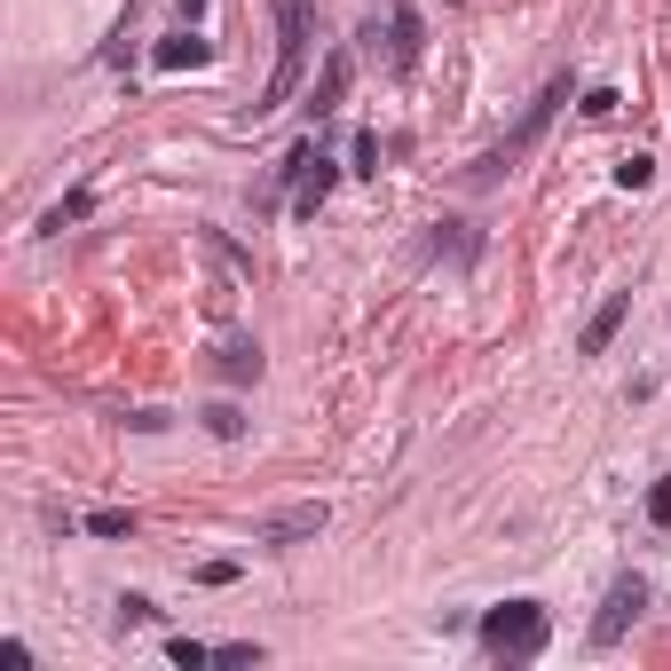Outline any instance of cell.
Wrapping results in <instances>:
<instances>
[{"mask_svg": "<svg viewBox=\"0 0 671 671\" xmlns=\"http://www.w3.org/2000/svg\"><path fill=\"white\" fill-rule=\"evenodd\" d=\"M561 104H568V80H553V87H546V95H537V104L522 111V127L506 134V143H490V151L475 158V175H466V190H498V182H506L514 166H522V158L537 151V134L553 127V111H561Z\"/></svg>", "mask_w": 671, "mask_h": 671, "instance_id": "cell-1", "label": "cell"}, {"mask_svg": "<svg viewBox=\"0 0 671 671\" xmlns=\"http://www.w3.org/2000/svg\"><path fill=\"white\" fill-rule=\"evenodd\" d=\"M300 63H309V0H277V72H268L253 119H261V111H277V104H292Z\"/></svg>", "mask_w": 671, "mask_h": 671, "instance_id": "cell-2", "label": "cell"}, {"mask_svg": "<svg viewBox=\"0 0 671 671\" xmlns=\"http://www.w3.org/2000/svg\"><path fill=\"white\" fill-rule=\"evenodd\" d=\"M482 648L506 656V663H529L537 648H546V609L537 600H506V609L482 616Z\"/></svg>", "mask_w": 671, "mask_h": 671, "instance_id": "cell-3", "label": "cell"}, {"mask_svg": "<svg viewBox=\"0 0 671 671\" xmlns=\"http://www.w3.org/2000/svg\"><path fill=\"white\" fill-rule=\"evenodd\" d=\"M285 175H292V214L309 221V214L324 206V197H332V182H340V166H332V158H316V143H300V151L285 158Z\"/></svg>", "mask_w": 671, "mask_h": 671, "instance_id": "cell-4", "label": "cell"}, {"mask_svg": "<svg viewBox=\"0 0 671 671\" xmlns=\"http://www.w3.org/2000/svg\"><path fill=\"white\" fill-rule=\"evenodd\" d=\"M640 609H648V585H640V577H616L609 600H600V616H592V648H616L624 632L640 624Z\"/></svg>", "mask_w": 671, "mask_h": 671, "instance_id": "cell-5", "label": "cell"}, {"mask_svg": "<svg viewBox=\"0 0 671 671\" xmlns=\"http://www.w3.org/2000/svg\"><path fill=\"white\" fill-rule=\"evenodd\" d=\"M348 80H356V56H348V48H332V56H324V72H316L309 111H316V119H332V111L348 104Z\"/></svg>", "mask_w": 671, "mask_h": 671, "instance_id": "cell-6", "label": "cell"}, {"mask_svg": "<svg viewBox=\"0 0 671 671\" xmlns=\"http://www.w3.org/2000/svg\"><path fill=\"white\" fill-rule=\"evenodd\" d=\"M624 316H632V292H609V300H600V309L585 316V340H577V348H585V356H600V348L616 340V324H624Z\"/></svg>", "mask_w": 671, "mask_h": 671, "instance_id": "cell-7", "label": "cell"}, {"mask_svg": "<svg viewBox=\"0 0 671 671\" xmlns=\"http://www.w3.org/2000/svg\"><path fill=\"white\" fill-rule=\"evenodd\" d=\"M214 56V40H197V24H182L175 40H158V72H197Z\"/></svg>", "mask_w": 671, "mask_h": 671, "instance_id": "cell-8", "label": "cell"}, {"mask_svg": "<svg viewBox=\"0 0 671 671\" xmlns=\"http://www.w3.org/2000/svg\"><path fill=\"white\" fill-rule=\"evenodd\" d=\"M419 48H427V24H419V9H411V0H403V9H395V24H387V56H395V63H419Z\"/></svg>", "mask_w": 671, "mask_h": 671, "instance_id": "cell-9", "label": "cell"}, {"mask_svg": "<svg viewBox=\"0 0 671 671\" xmlns=\"http://www.w3.org/2000/svg\"><path fill=\"white\" fill-rule=\"evenodd\" d=\"M87 214H95V190H63L56 206L40 214V229H48V238H63V229H72V221H87Z\"/></svg>", "mask_w": 671, "mask_h": 671, "instance_id": "cell-10", "label": "cell"}, {"mask_svg": "<svg viewBox=\"0 0 671 671\" xmlns=\"http://www.w3.org/2000/svg\"><path fill=\"white\" fill-rule=\"evenodd\" d=\"M316 529H324V506H292L268 522V546H292V537H316Z\"/></svg>", "mask_w": 671, "mask_h": 671, "instance_id": "cell-11", "label": "cell"}, {"mask_svg": "<svg viewBox=\"0 0 671 671\" xmlns=\"http://www.w3.org/2000/svg\"><path fill=\"white\" fill-rule=\"evenodd\" d=\"M648 182H656V158H648V151H632V158L616 166V190H648Z\"/></svg>", "mask_w": 671, "mask_h": 671, "instance_id": "cell-12", "label": "cell"}, {"mask_svg": "<svg viewBox=\"0 0 671 671\" xmlns=\"http://www.w3.org/2000/svg\"><path fill=\"white\" fill-rule=\"evenodd\" d=\"M134 529V514L127 506H104V514H87V537H127Z\"/></svg>", "mask_w": 671, "mask_h": 671, "instance_id": "cell-13", "label": "cell"}, {"mask_svg": "<svg viewBox=\"0 0 671 671\" xmlns=\"http://www.w3.org/2000/svg\"><path fill=\"white\" fill-rule=\"evenodd\" d=\"M206 427L229 443V434H245V411H238V403H214V411H206Z\"/></svg>", "mask_w": 671, "mask_h": 671, "instance_id": "cell-14", "label": "cell"}, {"mask_svg": "<svg viewBox=\"0 0 671 671\" xmlns=\"http://www.w3.org/2000/svg\"><path fill=\"white\" fill-rule=\"evenodd\" d=\"M221 372H229V380H261V356H253V348H229Z\"/></svg>", "mask_w": 671, "mask_h": 671, "instance_id": "cell-15", "label": "cell"}, {"mask_svg": "<svg viewBox=\"0 0 671 671\" xmlns=\"http://www.w3.org/2000/svg\"><path fill=\"white\" fill-rule=\"evenodd\" d=\"M348 158H356V175H380V134H356Z\"/></svg>", "mask_w": 671, "mask_h": 671, "instance_id": "cell-16", "label": "cell"}, {"mask_svg": "<svg viewBox=\"0 0 671 671\" xmlns=\"http://www.w3.org/2000/svg\"><path fill=\"white\" fill-rule=\"evenodd\" d=\"M648 522H656V529H671V475L648 490Z\"/></svg>", "mask_w": 671, "mask_h": 671, "instance_id": "cell-17", "label": "cell"}, {"mask_svg": "<svg viewBox=\"0 0 671 671\" xmlns=\"http://www.w3.org/2000/svg\"><path fill=\"white\" fill-rule=\"evenodd\" d=\"M616 104H624L616 87H592V95H585V119H616Z\"/></svg>", "mask_w": 671, "mask_h": 671, "instance_id": "cell-18", "label": "cell"}, {"mask_svg": "<svg viewBox=\"0 0 671 671\" xmlns=\"http://www.w3.org/2000/svg\"><path fill=\"white\" fill-rule=\"evenodd\" d=\"M166 656H175L182 671H197V663H214V648H197V640H175V648H166Z\"/></svg>", "mask_w": 671, "mask_h": 671, "instance_id": "cell-19", "label": "cell"}, {"mask_svg": "<svg viewBox=\"0 0 671 671\" xmlns=\"http://www.w3.org/2000/svg\"><path fill=\"white\" fill-rule=\"evenodd\" d=\"M197 16H206V0H182V24H197Z\"/></svg>", "mask_w": 671, "mask_h": 671, "instance_id": "cell-20", "label": "cell"}]
</instances>
